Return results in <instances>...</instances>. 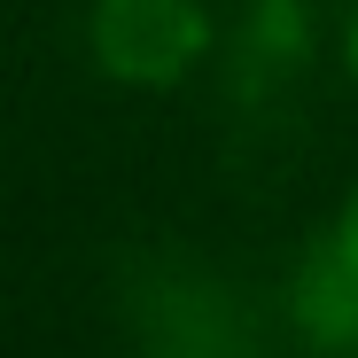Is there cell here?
Returning a JSON list of instances; mask_svg holds the SVG:
<instances>
[{"mask_svg": "<svg viewBox=\"0 0 358 358\" xmlns=\"http://www.w3.org/2000/svg\"><path fill=\"white\" fill-rule=\"evenodd\" d=\"M210 24L195 0H101L94 8V55L125 86H171L203 55Z\"/></svg>", "mask_w": 358, "mask_h": 358, "instance_id": "cell-1", "label": "cell"}, {"mask_svg": "<svg viewBox=\"0 0 358 358\" xmlns=\"http://www.w3.org/2000/svg\"><path fill=\"white\" fill-rule=\"evenodd\" d=\"M335 265L358 280V187H350V203H343V226H335Z\"/></svg>", "mask_w": 358, "mask_h": 358, "instance_id": "cell-2", "label": "cell"}, {"mask_svg": "<svg viewBox=\"0 0 358 358\" xmlns=\"http://www.w3.org/2000/svg\"><path fill=\"white\" fill-rule=\"evenodd\" d=\"M350 78H358V24H350Z\"/></svg>", "mask_w": 358, "mask_h": 358, "instance_id": "cell-3", "label": "cell"}]
</instances>
